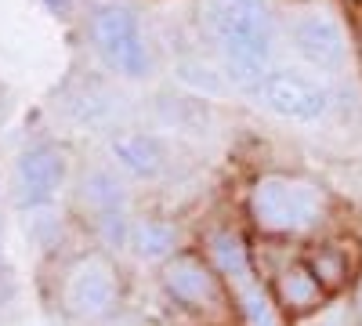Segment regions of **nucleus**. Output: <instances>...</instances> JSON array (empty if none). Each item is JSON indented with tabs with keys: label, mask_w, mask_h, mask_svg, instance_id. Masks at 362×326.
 <instances>
[{
	"label": "nucleus",
	"mask_w": 362,
	"mask_h": 326,
	"mask_svg": "<svg viewBox=\"0 0 362 326\" xmlns=\"http://www.w3.org/2000/svg\"><path fill=\"white\" fill-rule=\"evenodd\" d=\"M196 25L239 95L279 66L283 15L272 0H196Z\"/></svg>",
	"instance_id": "1"
},
{
	"label": "nucleus",
	"mask_w": 362,
	"mask_h": 326,
	"mask_svg": "<svg viewBox=\"0 0 362 326\" xmlns=\"http://www.w3.org/2000/svg\"><path fill=\"white\" fill-rule=\"evenodd\" d=\"M83 40L90 58L116 83H153L160 73L156 44L145 29L141 11L131 0H90L83 8Z\"/></svg>",
	"instance_id": "2"
},
{
	"label": "nucleus",
	"mask_w": 362,
	"mask_h": 326,
	"mask_svg": "<svg viewBox=\"0 0 362 326\" xmlns=\"http://www.w3.org/2000/svg\"><path fill=\"white\" fill-rule=\"evenodd\" d=\"M73 203L90 235H95L98 250L124 254L131 247V228L138 218L131 177L109 156H90L87 163H80V170L73 174Z\"/></svg>",
	"instance_id": "3"
},
{
	"label": "nucleus",
	"mask_w": 362,
	"mask_h": 326,
	"mask_svg": "<svg viewBox=\"0 0 362 326\" xmlns=\"http://www.w3.org/2000/svg\"><path fill=\"white\" fill-rule=\"evenodd\" d=\"M329 196L300 174H257L247 192V214L264 235H308L326 221Z\"/></svg>",
	"instance_id": "4"
},
{
	"label": "nucleus",
	"mask_w": 362,
	"mask_h": 326,
	"mask_svg": "<svg viewBox=\"0 0 362 326\" xmlns=\"http://www.w3.org/2000/svg\"><path fill=\"white\" fill-rule=\"evenodd\" d=\"M243 98L257 105L261 112L276 116L286 124H322L337 105V95L326 76L305 69V66H276L261 80H254Z\"/></svg>",
	"instance_id": "5"
},
{
	"label": "nucleus",
	"mask_w": 362,
	"mask_h": 326,
	"mask_svg": "<svg viewBox=\"0 0 362 326\" xmlns=\"http://www.w3.org/2000/svg\"><path fill=\"white\" fill-rule=\"evenodd\" d=\"M73 182V153L66 141L58 138H29L11 160V177H8V199L15 211L33 214L47 211L58 203Z\"/></svg>",
	"instance_id": "6"
},
{
	"label": "nucleus",
	"mask_w": 362,
	"mask_h": 326,
	"mask_svg": "<svg viewBox=\"0 0 362 326\" xmlns=\"http://www.w3.org/2000/svg\"><path fill=\"white\" fill-rule=\"evenodd\" d=\"M119 293H124V283H119V269L112 254L87 250V254H76L62 269L58 305H62L66 319L80 326H98L116 315Z\"/></svg>",
	"instance_id": "7"
},
{
	"label": "nucleus",
	"mask_w": 362,
	"mask_h": 326,
	"mask_svg": "<svg viewBox=\"0 0 362 326\" xmlns=\"http://www.w3.org/2000/svg\"><path fill=\"white\" fill-rule=\"evenodd\" d=\"M283 47L297 58L305 69L319 76H337L348 66V37L341 18L322 8V4H305L293 8L283 18Z\"/></svg>",
	"instance_id": "8"
},
{
	"label": "nucleus",
	"mask_w": 362,
	"mask_h": 326,
	"mask_svg": "<svg viewBox=\"0 0 362 326\" xmlns=\"http://www.w3.org/2000/svg\"><path fill=\"white\" fill-rule=\"evenodd\" d=\"M160 286L174 305L192 308V312H218L225 308V298H228V286L210 264V257H199L189 250H177L170 261L160 264Z\"/></svg>",
	"instance_id": "9"
},
{
	"label": "nucleus",
	"mask_w": 362,
	"mask_h": 326,
	"mask_svg": "<svg viewBox=\"0 0 362 326\" xmlns=\"http://www.w3.org/2000/svg\"><path fill=\"white\" fill-rule=\"evenodd\" d=\"M105 156L124 170L131 182H163V177L174 170V149L170 141L156 131H145V127H112L105 134Z\"/></svg>",
	"instance_id": "10"
},
{
	"label": "nucleus",
	"mask_w": 362,
	"mask_h": 326,
	"mask_svg": "<svg viewBox=\"0 0 362 326\" xmlns=\"http://www.w3.org/2000/svg\"><path fill=\"white\" fill-rule=\"evenodd\" d=\"M119 95H116V80L98 73H83L80 80H73V87L66 91V116L80 127H105V134L112 127H124L119 124Z\"/></svg>",
	"instance_id": "11"
},
{
	"label": "nucleus",
	"mask_w": 362,
	"mask_h": 326,
	"mask_svg": "<svg viewBox=\"0 0 362 326\" xmlns=\"http://www.w3.org/2000/svg\"><path fill=\"white\" fill-rule=\"evenodd\" d=\"M181 250V232L170 218H156V214H138L134 228H131V247L127 254L141 264H163Z\"/></svg>",
	"instance_id": "12"
},
{
	"label": "nucleus",
	"mask_w": 362,
	"mask_h": 326,
	"mask_svg": "<svg viewBox=\"0 0 362 326\" xmlns=\"http://www.w3.org/2000/svg\"><path fill=\"white\" fill-rule=\"evenodd\" d=\"M206 257L218 269V276L225 279V286H232V283H239V279H247V276L257 272L247 240L235 228H228V225L225 228H214V232L206 235Z\"/></svg>",
	"instance_id": "13"
},
{
	"label": "nucleus",
	"mask_w": 362,
	"mask_h": 326,
	"mask_svg": "<svg viewBox=\"0 0 362 326\" xmlns=\"http://www.w3.org/2000/svg\"><path fill=\"white\" fill-rule=\"evenodd\" d=\"M322 283L308 264H286L276 276V301L286 312H315L322 301Z\"/></svg>",
	"instance_id": "14"
},
{
	"label": "nucleus",
	"mask_w": 362,
	"mask_h": 326,
	"mask_svg": "<svg viewBox=\"0 0 362 326\" xmlns=\"http://www.w3.org/2000/svg\"><path fill=\"white\" fill-rule=\"evenodd\" d=\"M228 293L235 298V308H239V315H243L247 326H283L279 301L268 293V286L257 279V272L247 276V279H239V283H232Z\"/></svg>",
	"instance_id": "15"
},
{
	"label": "nucleus",
	"mask_w": 362,
	"mask_h": 326,
	"mask_svg": "<svg viewBox=\"0 0 362 326\" xmlns=\"http://www.w3.org/2000/svg\"><path fill=\"white\" fill-rule=\"evenodd\" d=\"M37 4H40L54 22H66V25L76 22V18H83V8H87L83 0H37Z\"/></svg>",
	"instance_id": "16"
},
{
	"label": "nucleus",
	"mask_w": 362,
	"mask_h": 326,
	"mask_svg": "<svg viewBox=\"0 0 362 326\" xmlns=\"http://www.w3.org/2000/svg\"><path fill=\"white\" fill-rule=\"evenodd\" d=\"M355 312H358V322H362V279H358V290H355Z\"/></svg>",
	"instance_id": "17"
}]
</instances>
